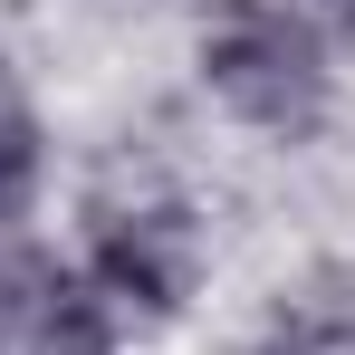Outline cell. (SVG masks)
<instances>
[{"mask_svg": "<svg viewBox=\"0 0 355 355\" xmlns=\"http://www.w3.org/2000/svg\"><path fill=\"white\" fill-rule=\"evenodd\" d=\"M202 87L259 135H307L327 116V39L288 0H231L202 29Z\"/></svg>", "mask_w": 355, "mask_h": 355, "instance_id": "1", "label": "cell"}, {"mask_svg": "<svg viewBox=\"0 0 355 355\" xmlns=\"http://www.w3.org/2000/svg\"><path fill=\"white\" fill-rule=\"evenodd\" d=\"M77 279L106 297L116 317H173L192 297V279H202V231H192L182 202H125V211L96 221Z\"/></svg>", "mask_w": 355, "mask_h": 355, "instance_id": "2", "label": "cell"}, {"mask_svg": "<svg viewBox=\"0 0 355 355\" xmlns=\"http://www.w3.org/2000/svg\"><path fill=\"white\" fill-rule=\"evenodd\" d=\"M288 10L317 29V39H327V29H355V0H288Z\"/></svg>", "mask_w": 355, "mask_h": 355, "instance_id": "3", "label": "cell"}, {"mask_svg": "<svg viewBox=\"0 0 355 355\" xmlns=\"http://www.w3.org/2000/svg\"><path fill=\"white\" fill-rule=\"evenodd\" d=\"M250 355H327V346H317L307 327H288V317H279V327H269V336H259V346H250Z\"/></svg>", "mask_w": 355, "mask_h": 355, "instance_id": "4", "label": "cell"}]
</instances>
